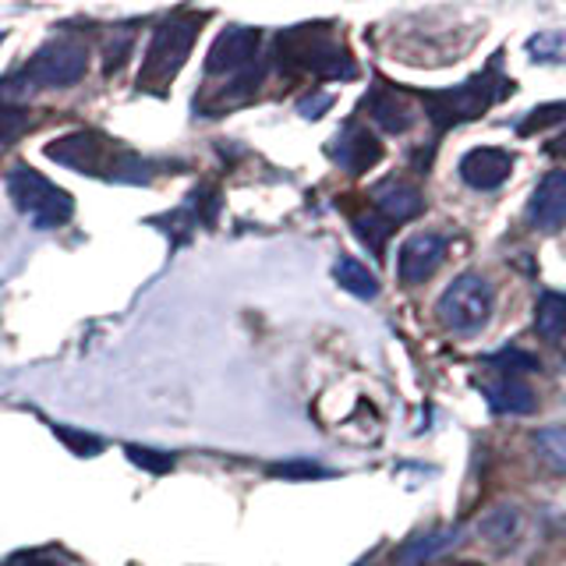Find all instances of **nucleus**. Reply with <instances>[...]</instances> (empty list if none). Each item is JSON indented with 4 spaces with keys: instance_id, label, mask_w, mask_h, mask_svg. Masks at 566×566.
Masks as SVG:
<instances>
[{
    "instance_id": "nucleus-1",
    "label": "nucleus",
    "mask_w": 566,
    "mask_h": 566,
    "mask_svg": "<svg viewBox=\"0 0 566 566\" xmlns=\"http://www.w3.org/2000/svg\"><path fill=\"white\" fill-rule=\"evenodd\" d=\"M88 50L75 40H53L35 57L0 85V96H29L40 88H64L85 75Z\"/></svg>"
},
{
    "instance_id": "nucleus-2",
    "label": "nucleus",
    "mask_w": 566,
    "mask_h": 566,
    "mask_svg": "<svg viewBox=\"0 0 566 566\" xmlns=\"http://www.w3.org/2000/svg\"><path fill=\"white\" fill-rule=\"evenodd\" d=\"M199 22L202 18H195V14H177V18H167V22L153 32V40L146 46V61H142V71H138L142 88H164L177 71L185 67L188 53L195 46V35H199Z\"/></svg>"
},
{
    "instance_id": "nucleus-3",
    "label": "nucleus",
    "mask_w": 566,
    "mask_h": 566,
    "mask_svg": "<svg viewBox=\"0 0 566 566\" xmlns=\"http://www.w3.org/2000/svg\"><path fill=\"white\" fill-rule=\"evenodd\" d=\"M8 195H11L14 209L22 212L35 230L61 227L71 220V212H75L71 195L53 181H46V177L32 167H14L8 174Z\"/></svg>"
},
{
    "instance_id": "nucleus-4",
    "label": "nucleus",
    "mask_w": 566,
    "mask_h": 566,
    "mask_svg": "<svg viewBox=\"0 0 566 566\" xmlns=\"http://www.w3.org/2000/svg\"><path fill=\"white\" fill-rule=\"evenodd\" d=\"M506 78H495L492 71L485 75H478L464 85H453V88H439V93H429L424 96V106H429V117L436 120L439 132H447L450 124H460V120H474L482 117L489 106L506 93Z\"/></svg>"
},
{
    "instance_id": "nucleus-5",
    "label": "nucleus",
    "mask_w": 566,
    "mask_h": 566,
    "mask_svg": "<svg viewBox=\"0 0 566 566\" xmlns=\"http://www.w3.org/2000/svg\"><path fill=\"white\" fill-rule=\"evenodd\" d=\"M492 283L482 273H460L436 301L439 323L453 333H474L489 323L492 315Z\"/></svg>"
},
{
    "instance_id": "nucleus-6",
    "label": "nucleus",
    "mask_w": 566,
    "mask_h": 566,
    "mask_svg": "<svg viewBox=\"0 0 566 566\" xmlns=\"http://www.w3.org/2000/svg\"><path fill=\"white\" fill-rule=\"evenodd\" d=\"M280 61H287L291 67H301L318 78H350L354 75L347 50L326 40L323 32H312V25H301L297 32L280 35Z\"/></svg>"
},
{
    "instance_id": "nucleus-7",
    "label": "nucleus",
    "mask_w": 566,
    "mask_h": 566,
    "mask_svg": "<svg viewBox=\"0 0 566 566\" xmlns=\"http://www.w3.org/2000/svg\"><path fill=\"white\" fill-rule=\"evenodd\" d=\"M259 29L252 25H230L212 40L206 53V71L209 75H238L241 67H248L259 53Z\"/></svg>"
},
{
    "instance_id": "nucleus-8",
    "label": "nucleus",
    "mask_w": 566,
    "mask_h": 566,
    "mask_svg": "<svg viewBox=\"0 0 566 566\" xmlns=\"http://www.w3.org/2000/svg\"><path fill=\"white\" fill-rule=\"evenodd\" d=\"M46 156L78 174H99L106 167V156H111V142L93 132H71L64 138H53L46 146Z\"/></svg>"
},
{
    "instance_id": "nucleus-9",
    "label": "nucleus",
    "mask_w": 566,
    "mask_h": 566,
    "mask_svg": "<svg viewBox=\"0 0 566 566\" xmlns=\"http://www.w3.org/2000/svg\"><path fill=\"white\" fill-rule=\"evenodd\" d=\"M442 259H447V241L432 234V230H424V234H415L400 244L397 276L403 283H424L442 265Z\"/></svg>"
},
{
    "instance_id": "nucleus-10",
    "label": "nucleus",
    "mask_w": 566,
    "mask_h": 566,
    "mask_svg": "<svg viewBox=\"0 0 566 566\" xmlns=\"http://www.w3.org/2000/svg\"><path fill=\"white\" fill-rule=\"evenodd\" d=\"M336 146L329 149V156L340 164L347 174H365L368 167H376L382 159V146L379 138L371 135L368 128H361V124H347V128L336 132Z\"/></svg>"
},
{
    "instance_id": "nucleus-11",
    "label": "nucleus",
    "mask_w": 566,
    "mask_h": 566,
    "mask_svg": "<svg viewBox=\"0 0 566 566\" xmlns=\"http://www.w3.org/2000/svg\"><path fill=\"white\" fill-rule=\"evenodd\" d=\"M513 170V156L506 149H492V146H482V149H471L460 156V177H464V185L478 188V191H492L500 188Z\"/></svg>"
},
{
    "instance_id": "nucleus-12",
    "label": "nucleus",
    "mask_w": 566,
    "mask_h": 566,
    "mask_svg": "<svg viewBox=\"0 0 566 566\" xmlns=\"http://www.w3.org/2000/svg\"><path fill=\"white\" fill-rule=\"evenodd\" d=\"M563 212H566V174L548 170L538 181L535 195H531L527 217L538 230H545V234H556L563 227Z\"/></svg>"
},
{
    "instance_id": "nucleus-13",
    "label": "nucleus",
    "mask_w": 566,
    "mask_h": 566,
    "mask_svg": "<svg viewBox=\"0 0 566 566\" xmlns=\"http://www.w3.org/2000/svg\"><path fill=\"white\" fill-rule=\"evenodd\" d=\"M371 202H376V212L394 227L403 223L421 212V191L415 185H403V181H382L376 191H371Z\"/></svg>"
},
{
    "instance_id": "nucleus-14",
    "label": "nucleus",
    "mask_w": 566,
    "mask_h": 566,
    "mask_svg": "<svg viewBox=\"0 0 566 566\" xmlns=\"http://www.w3.org/2000/svg\"><path fill=\"white\" fill-rule=\"evenodd\" d=\"M464 538V531L460 527H436L429 531V535H415V538H407L397 553H394V563L400 566H421V563H429L442 553H450V548Z\"/></svg>"
},
{
    "instance_id": "nucleus-15",
    "label": "nucleus",
    "mask_w": 566,
    "mask_h": 566,
    "mask_svg": "<svg viewBox=\"0 0 566 566\" xmlns=\"http://www.w3.org/2000/svg\"><path fill=\"white\" fill-rule=\"evenodd\" d=\"M485 397L489 407L495 415H531L538 407L535 389L521 379H500V382H489L485 386Z\"/></svg>"
},
{
    "instance_id": "nucleus-16",
    "label": "nucleus",
    "mask_w": 566,
    "mask_h": 566,
    "mask_svg": "<svg viewBox=\"0 0 566 566\" xmlns=\"http://www.w3.org/2000/svg\"><path fill=\"white\" fill-rule=\"evenodd\" d=\"M365 106H368L371 120H376L382 132H394L397 135V132H407L415 124L411 106H407L403 99H397V93H371L365 99Z\"/></svg>"
},
{
    "instance_id": "nucleus-17",
    "label": "nucleus",
    "mask_w": 566,
    "mask_h": 566,
    "mask_svg": "<svg viewBox=\"0 0 566 566\" xmlns=\"http://www.w3.org/2000/svg\"><path fill=\"white\" fill-rule=\"evenodd\" d=\"M478 531L495 545V548H510L513 542H517L521 535V513L513 510V506H495L489 510L482 524H478Z\"/></svg>"
},
{
    "instance_id": "nucleus-18",
    "label": "nucleus",
    "mask_w": 566,
    "mask_h": 566,
    "mask_svg": "<svg viewBox=\"0 0 566 566\" xmlns=\"http://www.w3.org/2000/svg\"><path fill=\"white\" fill-rule=\"evenodd\" d=\"M333 280L340 283V287L354 297H365L371 301L379 294V280L376 273H368V265H361L358 259H340L333 265Z\"/></svg>"
},
{
    "instance_id": "nucleus-19",
    "label": "nucleus",
    "mask_w": 566,
    "mask_h": 566,
    "mask_svg": "<svg viewBox=\"0 0 566 566\" xmlns=\"http://www.w3.org/2000/svg\"><path fill=\"white\" fill-rule=\"evenodd\" d=\"M535 326L545 340L559 344L563 340V326H566V297L559 291H545L535 305Z\"/></svg>"
},
{
    "instance_id": "nucleus-20",
    "label": "nucleus",
    "mask_w": 566,
    "mask_h": 566,
    "mask_svg": "<svg viewBox=\"0 0 566 566\" xmlns=\"http://www.w3.org/2000/svg\"><path fill=\"white\" fill-rule=\"evenodd\" d=\"M535 442H538V453L548 464V471L563 474L566 471V432H563V424H545V429L535 436Z\"/></svg>"
},
{
    "instance_id": "nucleus-21",
    "label": "nucleus",
    "mask_w": 566,
    "mask_h": 566,
    "mask_svg": "<svg viewBox=\"0 0 566 566\" xmlns=\"http://www.w3.org/2000/svg\"><path fill=\"white\" fill-rule=\"evenodd\" d=\"M489 368H500L503 371V379H517V376H524V371H538L542 365H538V358L535 354H527V350H500V354H492L489 358Z\"/></svg>"
},
{
    "instance_id": "nucleus-22",
    "label": "nucleus",
    "mask_w": 566,
    "mask_h": 566,
    "mask_svg": "<svg viewBox=\"0 0 566 566\" xmlns=\"http://www.w3.org/2000/svg\"><path fill=\"white\" fill-rule=\"evenodd\" d=\"M354 234H358L368 248H371V255H379L382 259V248H386V238H389V227L382 217H354Z\"/></svg>"
},
{
    "instance_id": "nucleus-23",
    "label": "nucleus",
    "mask_w": 566,
    "mask_h": 566,
    "mask_svg": "<svg viewBox=\"0 0 566 566\" xmlns=\"http://www.w3.org/2000/svg\"><path fill=\"white\" fill-rule=\"evenodd\" d=\"M124 453H128L132 464L146 468V471H153V474H167V471L174 468V453H164V450H149V447H128Z\"/></svg>"
},
{
    "instance_id": "nucleus-24",
    "label": "nucleus",
    "mask_w": 566,
    "mask_h": 566,
    "mask_svg": "<svg viewBox=\"0 0 566 566\" xmlns=\"http://www.w3.org/2000/svg\"><path fill=\"white\" fill-rule=\"evenodd\" d=\"M527 50L535 53V61L559 64V57H563V32H538V35H531Z\"/></svg>"
},
{
    "instance_id": "nucleus-25",
    "label": "nucleus",
    "mask_w": 566,
    "mask_h": 566,
    "mask_svg": "<svg viewBox=\"0 0 566 566\" xmlns=\"http://www.w3.org/2000/svg\"><path fill=\"white\" fill-rule=\"evenodd\" d=\"M53 436H57L61 442H67L71 453H78V457H96L103 450V442L96 436L75 432V429H67V424H53Z\"/></svg>"
},
{
    "instance_id": "nucleus-26",
    "label": "nucleus",
    "mask_w": 566,
    "mask_h": 566,
    "mask_svg": "<svg viewBox=\"0 0 566 566\" xmlns=\"http://www.w3.org/2000/svg\"><path fill=\"white\" fill-rule=\"evenodd\" d=\"M563 117V103H548V106H538V111H531V117L521 124V132H535V128H545V124H559Z\"/></svg>"
},
{
    "instance_id": "nucleus-27",
    "label": "nucleus",
    "mask_w": 566,
    "mask_h": 566,
    "mask_svg": "<svg viewBox=\"0 0 566 566\" xmlns=\"http://www.w3.org/2000/svg\"><path fill=\"white\" fill-rule=\"evenodd\" d=\"M25 114L18 111H8V106H0V146H8V142L25 128Z\"/></svg>"
},
{
    "instance_id": "nucleus-28",
    "label": "nucleus",
    "mask_w": 566,
    "mask_h": 566,
    "mask_svg": "<svg viewBox=\"0 0 566 566\" xmlns=\"http://www.w3.org/2000/svg\"><path fill=\"white\" fill-rule=\"evenodd\" d=\"M270 474H276V478H326L329 471L318 464H276V468H270Z\"/></svg>"
},
{
    "instance_id": "nucleus-29",
    "label": "nucleus",
    "mask_w": 566,
    "mask_h": 566,
    "mask_svg": "<svg viewBox=\"0 0 566 566\" xmlns=\"http://www.w3.org/2000/svg\"><path fill=\"white\" fill-rule=\"evenodd\" d=\"M329 103H333V99H329L326 93H318L315 99H301L297 111H301V117H323V111H326Z\"/></svg>"
},
{
    "instance_id": "nucleus-30",
    "label": "nucleus",
    "mask_w": 566,
    "mask_h": 566,
    "mask_svg": "<svg viewBox=\"0 0 566 566\" xmlns=\"http://www.w3.org/2000/svg\"><path fill=\"white\" fill-rule=\"evenodd\" d=\"M442 566H474V563H442Z\"/></svg>"
},
{
    "instance_id": "nucleus-31",
    "label": "nucleus",
    "mask_w": 566,
    "mask_h": 566,
    "mask_svg": "<svg viewBox=\"0 0 566 566\" xmlns=\"http://www.w3.org/2000/svg\"><path fill=\"white\" fill-rule=\"evenodd\" d=\"M0 43H4V35H0Z\"/></svg>"
}]
</instances>
